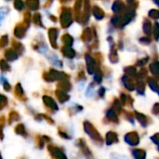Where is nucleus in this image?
I'll return each instance as SVG.
<instances>
[{
	"mask_svg": "<svg viewBox=\"0 0 159 159\" xmlns=\"http://www.w3.org/2000/svg\"><path fill=\"white\" fill-rule=\"evenodd\" d=\"M83 129H84L85 133L91 139V141L95 144H97L99 146H102L103 144V143H104L103 138L102 137L101 133L98 131V129L95 128V126L91 122L87 121V120L84 121L83 122Z\"/></svg>",
	"mask_w": 159,
	"mask_h": 159,
	"instance_id": "nucleus-1",
	"label": "nucleus"
},
{
	"mask_svg": "<svg viewBox=\"0 0 159 159\" xmlns=\"http://www.w3.org/2000/svg\"><path fill=\"white\" fill-rule=\"evenodd\" d=\"M20 159H28L26 157H20Z\"/></svg>",
	"mask_w": 159,
	"mask_h": 159,
	"instance_id": "nucleus-36",
	"label": "nucleus"
},
{
	"mask_svg": "<svg viewBox=\"0 0 159 159\" xmlns=\"http://www.w3.org/2000/svg\"><path fill=\"white\" fill-rule=\"evenodd\" d=\"M43 137V140H44V142L46 143H51V139H50V137L49 136H48V135H43L42 136Z\"/></svg>",
	"mask_w": 159,
	"mask_h": 159,
	"instance_id": "nucleus-35",
	"label": "nucleus"
},
{
	"mask_svg": "<svg viewBox=\"0 0 159 159\" xmlns=\"http://www.w3.org/2000/svg\"><path fill=\"white\" fill-rule=\"evenodd\" d=\"M58 134H59V136H60L61 138H62V139H64V140H71V139H72L71 135H70L66 130H64L61 127H59V128H58Z\"/></svg>",
	"mask_w": 159,
	"mask_h": 159,
	"instance_id": "nucleus-22",
	"label": "nucleus"
},
{
	"mask_svg": "<svg viewBox=\"0 0 159 159\" xmlns=\"http://www.w3.org/2000/svg\"><path fill=\"white\" fill-rule=\"evenodd\" d=\"M20 120V114L15 111V110H11L8 114V116H7V124L8 125H11L12 123L14 122H18Z\"/></svg>",
	"mask_w": 159,
	"mask_h": 159,
	"instance_id": "nucleus-16",
	"label": "nucleus"
},
{
	"mask_svg": "<svg viewBox=\"0 0 159 159\" xmlns=\"http://www.w3.org/2000/svg\"><path fill=\"white\" fill-rule=\"evenodd\" d=\"M147 83H148L149 88H150L153 91L157 92V90H158L159 89V85L156 79H154V78H149L148 81H147Z\"/></svg>",
	"mask_w": 159,
	"mask_h": 159,
	"instance_id": "nucleus-20",
	"label": "nucleus"
},
{
	"mask_svg": "<svg viewBox=\"0 0 159 159\" xmlns=\"http://www.w3.org/2000/svg\"><path fill=\"white\" fill-rule=\"evenodd\" d=\"M0 159H3V157H2V155H1V152H0Z\"/></svg>",
	"mask_w": 159,
	"mask_h": 159,
	"instance_id": "nucleus-37",
	"label": "nucleus"
},
{
	"mask_svg": "<svg viewBox=\"0 0 159 159\" xmlns=\"http://www.w3.org/2000/svg\"><path fill=\"white\" fill-rule=\"evenodd\" d=\"M55 96H56L57 100L59 101V102L61 104L67 102L70 100V95L67 92H64V91L58 89L55 90Z\"/></svg>",
	"mask_w": 159,
	"mask_h": 159,
	"instance_id": "nucleus-12",
	"label": "nucleus"
},
{
	"mask_svg": "<svg viewBox=\"0 0 159 159\" xmlns=\"http://www.w3.org/2000/svg\"><path fill=\"white\" fill-rule=\"evenodd\" d=\"M0 67H1V70L2 71H4V72H6V71H8L9 70V66L4 61H2L1 62H0Z\"/></svg>",
	"mask_w": 159,
	"mask_h": 159,
	"instance_id": "nucleus-33",
	"label": "nucleus"
},
{
	"mask_svg": "<svg viewBox=\"0 0 159 159\" xmlns=\"http://www.w3.org/2000/svg\"><path fill=\"white\" fill-rule=\"evenodd\" d=\"M42 102H43L44 106L46 107V109H47L49 113L54 114V113L58 112V110H59L58 103L56 102V101H55L51 96L43 95V96H42Z\"/></svg>",
	"mask_w": 159,
	"mask_h": 159,
	"instance_id": "nucleus-4",
	"label": "nucleus"
},
{
	"mask_svg": "<svg viewBox=\"0 0 159 159\" xmlns=\"http://www.w3.org/2000/svg\"><path fill=\"white\" fill-rule=\"evenodd\" d=\"M157 150H158V151H159V147H157Z\"/></svg>",
	"mask_w": 159,
	"mask_h": 159,
	"instance_id": "nucleus-39",
	"label": "nucleus"
},
{
	"mask_svg": "<svg viewBox=\"0 0 159 159\" xmlns=\"http://www.w3.org/2000/svg\"><path fill=\"white\" fill-rule=\"evenodd\" d=\"M34 142H35V144H36V147L38 149H43L45 147V144L46 143L44 142L43 140V137L41 135H36L34 137Z\"/></svg>",
	"mask_w": 159,
	"mask_h": 159,
	"instance_id": "nucleus-21",
	"label": "nucleus"
},
{
	"mask_svg": "<svg viewBox=\"0 0 159 159\" xmlns=\"http://www.w3.org/2000/svg\"><path fill=\"white\" fill-rule=\"evenodd\" d=\"M3 89H4V90L5 91H10L11 90V85L7 81V80H4V82H3Z\"/></svg>",
	"mask_w": 159,
	"mask_h": 159,
	"instance_id": "nucleus-30",
	"label": "nucleus"
},
{
	"mask_svg": "<svg viewBox=\"0 0 159 159\" xmlns=\"http://www.w3.org/2000/svg\"><path fill=\"white\" fill-rule=\"evenodd\" d=\"M126 73H127L129 75H135L136 71H135V69H134V68L130 67V68H129V69H127V70H126Z\"/></svg>",
	"mask_w": 159,
	"mask_h": 159,
	"instance_id": "nucleus-34",
	"label": "nucleus"
},
{
	"mask_svg": "<svg viewBox=\"0 0 159 159\" xmlns=\"http://www.w3.org/2000/svg\"><path fill=\"white\" fill-rule=\"evenodd\" d=\"M57 89H61L64 92H69L71 89H72V85L71 83L69 82L68 78L67 79H63V80H61L59 83H58V86H57Z\"/></svg>",
	"mask_w": 159,
	"mask_h": 159,
	"instance_id": "nucleus-14",
	"label": "nucleus"
},
{
	"mask_svg": "<svg viewBox=\"0 0 159 159\" xmlns=\"http://www.w3.org/2000/svg\"><path fill=\"white\" fill-rule=\"evenodd\" d=\"M94 80L97 84H101L102 81V75L101 74V72H97L95 74V77H94Z\"/></svg>",
	"mask_w": 159,
	"mask_h": 159,
	"instance_id": "nucleus-29",
	"label": "nucleus"
},
{
	"mask_svg": "<svg viewBox=\"0 0 159 159\" xmlns=\"http://www.w3.org/2000/svg\"><path fill=\"white\" fill-rule=\"evenodd\" d=\"M75 145L76 147L79 148L81 154L84 156V157L86 159H95L91 150L89 149V147L87 144V142L83 139V138H79L76 142H75Z\"/></svg>",
	"mask_w": 159,
	"mask_h": 159,
	"instance_id": "nucleus-3",
	"label": "nucleus"
},
{
	"mask_svg": "<svg viewBox=\"0 0 159 159\" xmlns=\"http://www.w3.org/2000/svg\"><path fill=\"white\" fill-rule=\"evenodd\" d=\"M151 141H152L157 147H159V132L155 133V134L151 137Z\"/></svg>",
	"mask_w": 159,
	"mask_h": 159,
	"instance_id": "nucleus-28",
	"label": "nucleus"
},
{
	"mask_svg": "<svg viewBox=\"0 0 159 159\" xmlns=\"http://www.w3.org/2000/svg\"><path fill=\"white\" fill-rule=\"evenodd\" d=\"M42 117H43V119L46 120L49 125H54V120H53V118H52L50 116H48V115H47V114H42Z\"/></svg>",
	"mask_w": 159,
	"mask_h": 159,
	"instance_id": "nucleus-27",
	"label": "nucleus"
},
{
	"mask_svg": "<svg viewBox=\"0 0 159 159\" xmlns=\"http://www.w3.org/2000/svg\"><path fill=\"white\" fill-rule=\"evenodd\" d=\"M14 132L17 134V135H19V136H21V137H23V138H27L28 137V131H27V129H26V128H25V126H24V124H22V123H19V124H17L16 126H15V128H14Z\"/></svg>",
	"mask_w": 159,
	"mask_h": 159,
	"instance_id": "nucleus-13",
	"label": "nucleus"
},
{
	"mask_svg": "<svg viewBox=\"0 0 159 159\" xmlns=\"http://www.w3.org/2000/svg\"><path fill=\"white\" fill-rule=\"evenodd\" d=\"M157 94H158V96H159V89H158V90H157Z\"/></svg>",
	"mask_w": 159,
	"mask_h": 159,
	"instance_id": "nucleus-38",
	"label": "nucleus"
},
{
	"mask_svg": "<svg viewBox=\"0 0 159 159\" xmlns=\"http://www.w3.org/2000/svg\"><path fill=\"white\" fill-rule=\"evenodd\" d=\"M131 155L134 159H146V151L143 149H133L131 150Z\"/></svg>",
	"mask_w": 159,
	"mask_h": 159,
	"instance_id": "nucleus-18",
	"label": "nucleus"
},
{
	"mask_svg": "<svg viewBox=\"0 0 159 159\" xmlns=\"http://www.w3.org/2000/svg\"><path fill=\"white\" fill-rule=\"evenodd\" d=\"M151 72L156 77L159 79V63H154L151 65Z\"/></svg>",
	"mask_w": 159,
	"mask_h": 159,
	"instance_id": "nucleus-26",
	"label": "nucleus"
},
{
	"mask_svg": "<svg viewBox=\"0 0 159 159\" xmlns=\"http://www.w3.org/2000/svg\"><path fill=\"white\" fill-rule=\"evenodd\" d=\"M134 117H135V119L139 122V124L143 127V128H147L148 126H150L151 124H152V119L148 116H146V115H144V114H143V113H140V112H138V111H135L134 113Z\"/></svg>",
	"mask_w": 159,
	"mask_h": 159,
	"instance_id": "nucleus-7",
	"label": "nucleus"
},
{
	"mask_svg": "<svg viewBox=\"0 0 159 159\" xmlns=\"http://www.w3.org/2000/svg\"><path fill=\"white\" fill-rule=\"evenodd\" d=\"M124 141L129 146L135 147V146L139 145V143L141 142V138L137 131H129L124 136Z\"/></svg>",
	"mask_w": 159,
	"mask_h": 159,
	"instance_id": "nucleus-6",
	"label": "nucleus"
},
{
	"mask_svg": "<svg viewBox=\"0 0 159 159\" xmlns=\"http://www.w3.org/2000/svg\"><path fill=\"white\" fill-rule=\"evenodd\" d=\"M152 113L156 116H158L159 115V102H157L154 104L153 108H152Z\"/></svg>",
	"mask_w": 159,
	"mask_h": 159,
	"instance_id": "nucleus-31",
	"label": "nucleus"
},
{
	"mask_svg": "<svg viewBox=\"0 0 159 159\" xmlns=\"http://www.w3.org/2000/svg\"><path fill=\"white\" fill-rule=\"evenodd\" d=\"M122 114H123V116H124V118L126 120H128L129 122H131L132 124L134 123V119H135L134 114H132V113H130L129 111H126V110H123L122 111Z\"/></svg>",
	"mask_w": 159,
	"mask_h": 159,
	"instance_id": "nucleus-24",
	"label": "nucleus"
},
{
	"mask_svg": "<svg viewBox=\"0 0 159 159\" xmlns=\"http://www.w3.org/2000/svg\"><path fill=\"white\" fill-rule=\"evenodd\" d=\"M67 78H68V75L66 74L58 72L55 70H51L49 73L44 74V80H46L47 82H54L56 80L61 81V80L67 79Z\"/></svg>",
	"mask_w": 159,
	"mask_h": 159,
	"instance_id": "nucleus-5",
	"label": "nucleus"
},
{
	"mask_svg": "<svg viewBox=\"0 0 159 159\" xmlns=\"http://www.w3.org/2000/svg\"><path fill=\"white\" fill-rule=\"evenodd\" d=\"M119 142V138H118V134L116 131L110 130L106 133L105 135V143L106 145L110 146L113 145L114 143H118Z\"/></svg>",
	"mask_w": 159,
	"mask_h": 159,
	"instance_id": "nucleus-10",
	"label": "nucleus"
},
{
	"mask_svg": "<svg viewBox=\"0 0 159 159\" xmlns=\"http://www.w3.org/2000/svg\"><path fill=\"white\" fill-rule=\"evenodd\" d=\"M47 149L51 159H68L64 152V149L62 147L57 146L52 143H48L47 146Z\"/></svg>",
	"mask_w": 159,
	"mask_h": 159,
	"instance_id": "nucleus-2",
	"label": "nucleus"
},
{
	"mask_svg": "<svg viewBox=\"0 0 159 159\" xmlns=\"http://www.w3.org/2000/svg\"><path fill=\"white\" fill-rule=\"evenodd\" d=\"M8 104V99L6 95L0 93V111L5 109Z\"/></svg>",
	"mask_w": 159,
	"mask_h": 159,
	"instance_id": "nucleus-23",
	"label": "nucleus"
},
{
	"mask_svg": "<svg viewBox=\"0 0 159 159\" xmlns=\"http://www.w3.org/2000/svg\"><path fill=\"white\" fill-rule=\"evenodd\" d=\"M6 126V118L4 116L0 117V141L4 139V128Z\"/></svg>",
	"mask_w": 159,
	"mask_h": 159,
	"instance_id": "nucleus-25",
	"label": "nucleus"
},
{
	"mask_svg": "<svg viewBox=\"0 0 159 159\" xmlns=\"http://www.w3.org/2000/svg\"><path fill=\"white\" fill-rule=\"evenodd\" d=\"M105 89L103 88V87H101L100 89H99V90H98V95H99V97L100 98H104L105 97Z\"/></svg>",
	"mask_w": 159,
	"mask_h": 159,
	"instance_id": "nucleus-32",
	"label": "nucleus"
},
{
	"mask_svg": "<svg viewBox=\"0 0 159 159\" xmlns=\"http://www.w3.org/2000/svg\"><path fill=\"white\" fill-rule=\"evenodd\" d=\"M111 108L119 116L120 114H122V111H123V106L119 101V99L117 98H115L112 102V104H111Z\"/></svg>",
	"mask_w": 159,
	"mask_h": 159,
	"instance_id": "nucleus-17",
	"label": "nucleus"
},
{
	"mask_svg": "<svg viewBox=\"0 0 159 159\" xmlns=\"http://www.w3.org/2000/svg\"><path fill=\"white\" fill-rule=\"evenodd\" d=\"M119 101L122 104V106H129V107H133V103H134V100L133 98L126 93H121L120 97H119Z\"/></svg>",
	"mask_w": 159,
	"mask_h": 159,
	"instance_id": "nucleus-11",
	"label": "nucleus"
},
{
	"mask_svg": "<svg viewBox=\"0 0 159 159\" xmlns=\"http://www.w3.org/2000/svg\"><path fill=\"white\" fill-rule=\"evenodd\" d=\"M103 121H106L105 123H108V124H110V123L118 124L119 123V117H118V115L110 107L105 112V117H104Z\"/></svg>",
	"mask_w": 159,
	"mask_h": 159,
	"instance_id": "nucleus-8",
	"label": "nucleus"
},
{
	"mask_svg": "<svg viewBox=\"0 0 159 159\" xmlns=\"http://www.w3.org/2000/svg\"><path fill=\"white\" fill-rule=\"evenodd\" d=\"M135 88H136V90H137V92H138L139 95H144V93H145V88H146L144 82H143V81L138 82L136 84Z\"/></svg>",
	"mask_w": 159,
	"mask_h": 159,
	"instance_id": "nucleus-19",
	"label": "nucleus"
},
{
	"mask_svg": "<svg viewBox=\"0 0 159 159\" xmlns=\"http://www.w3.org/2000/svg\"><path fill=\"white\" fill-rule=\"evenodd\" d=\"M14 96L16 97L17 100H19L20 102H27L28 98L27 96L25 95V92H24V89L23 88L21 87V85L20 83H18L16 86H15V89H14Z\"/></svg>",
	"mask_w": 159,
	"mask_h": 159,
	"instance_id": "nucleus-9",
	"label": "nucleus"
},
{
	"mask_svg": "<svg viewBox=\"0 0 159 159\" xmlns=\"http://www.w3.org/2000/svg\"><path fill=\"white\" fill-rule=\"evenodd\" d=\"M122 83L123 86L129 90V91H133L135 89V83L133 82L132 79H130L129 76H123L122 78Z\"/></svg>",
	"mask_w": 159,
	"mask_h": 159,
	"instance_id": "nucleus-15",
	"label": "nucleus"
}]
</instances>
